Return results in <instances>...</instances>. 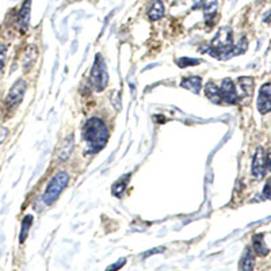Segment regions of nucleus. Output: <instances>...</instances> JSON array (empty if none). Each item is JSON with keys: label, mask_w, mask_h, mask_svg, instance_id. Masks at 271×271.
<instances>
[{"label": "nucleus", "mask_w": 271, "mask_h": 271, "mask_svg": "<svg viewBox=\"0 0 271 271\" xmlns=\"http://www.w3.org/2000/svg\"><path fill=\"white\" fill-rule=\"evenodd\" d=\"M263 22H264V23H270L271 22V11H268V13H267L266 15L263 17Z\"/></svg>", "instance_id": "nucleus-29"}, {"label": "nucleus", "mask_w": 271, "mask_h": 271, "mask_svg": "<svg viewBox=\"0 0 271 271\" xmlns=\"http://www.w3.org/2000/svg\"><path fill=\"white\" fill-rule=\"evenodd\" d=\"M267 171V161H266V152L262 146L256 148V152L254 155V160H252V175L256 179H262L264 178Z\"/></svg>", "instance_id": "nucleus-6"}, {"label": "nucleus", "mask_w": 271, "mask_h": 271, "mask_svg": "<svg viewBox=\"0 0 271 271\" xmlns=\"http://www.w3.org/2000/svg\"><path fill=\"white\" fill-rule=\"evenodd\" d=\"M239 86L241 87V90L247 96H250L254 92V79L250 76H244V78L239 79Z\"/></svg>", "instance_id": "nucleus-20"}, {"label": "nucleus", "mask_w": 271, "mask_h": 271, "mask_svg": "<svg viewBox=\"0 0 271 271\" xmlns=\"http://www.w3.org/2000/svg\"><path fill=\"white\" fill-rule=\"evenodd\" d=\"M221 95H223V99L225 103L228 104H236L239 102V95L236 92V87L235 83L231 79H224L221 83Z\"/></svg>", "instance_id": "nucleus-8"}, {"label": "nucleus", "mask_w": 271, "mask_h": 271, "mask_svg": "<svg viewBox=\"0 0 271 271\" xmlns=\"http://www.w3.org/2000/svg\"><path fill=\"white\" fill-rule=\"evenodd\" d=\"M199 63H201V60H198V59H190V57H182V59L177 60L178 67H181V68H186L190 65H198Z\"/></svg>", "instance_id": "nucleus-22"}, {"label": "nucleus", "mask_w": 271, "mask_h": 271, "mask_svg": "<svg viewBox=\"0 0 271 271\" xmlns=\"http://www.w3.org/2000/svg\"><path fill=\"white\" fill-rule=\"evenodd\" d=\"M68 182L69 175L65 171L57 172L55 177H52V179L47 183L45 193H43V202H45V205H52L60 197V194L67 187Z\"/></svg>", "instance_id": "nucleus-3"}, {"label": "nucleus", "mask_w": 271, "mask_h": 271, "mask_svg": "<svg viewBox=\"0 0 271 271\" xmlns=\"http://www.w3.org/2000/svg\"><path fill=\"white\" fill-rule=\"evenodd\" d=\"M126 263V258H121L118 259L116 263H113V264H110V266L106 268V271H118L121 268V267L124 266Z\"/></svg>", "instance_id": "nucleus-24"}, {"label": "nucleus", "mask_w": 271, "mask_h": 271, "mask_svg": "<svg viewBox=\"0 0 271 271\" xmlns=\"http://www.w3.org/2000/svg\"><path fill=\"white\" fill-rule=\"evenodd\" d=\"M130 179V174L128 175H124V177H121L118 181L113 185V195H116V197H121L124 191L126 190V186H128V182Z\"/></svg>", "instance_id": "nucleus-19"}, {"label": "nucleus", "mask_w": 271, "mask_h": 271, "mask_svg": "<svg viewBox=\"0 0 271 271\" xmlns=\"http://www.w3.org/2000/svg\"><path fill=\"white\" fill-rule=\"evenodd\" d=\"M82 138L86 142L87 153L99 152L109 140V129L99 117H91L82 129Z\"/></svg>", "instance_id": "nucleus-1"}, {"label": "nucleus", "mask_w": 271, "mask_h": 271, "mask_svg": "<svg viewBox=\"0 0 271 271\" xmlns=\"http://www.w3.org/2000/svg\"><path fill=\"white\" fill-rule=\"evenodd\" d=\"M91 86L96 92H100L106 88L109 83V73H107V67L104 63L103 57L100 53H98L95 56V61L91 68Z\"/></svg>", "instance_id": "nucleus-4"}, {"label": "nucleus", "mask_w": 271, "mask_h": 271, "mask_svg": "<svg viewBox=\"0 0 271 271\" xmlns=\"http://www.w3.org/2000/svg\"><path fill=\"white\" fill-rule=\"evenodd\" d=\"M193 2H194V9H198V7L202 6L203 0H193Z\"/></svg>", "instance_id": "nucleus-30"}, {"label": "nucleus", "mask_w": 271, "mask_h": 271, "mask_svg": "<svg viewBox=\"0 0 271 271\" xmlns=\"http://www.w3.org/2000/svg\"><path fill=\"white\" fill-rule=\"evenodd\" d=\"M263 197L267 199H271V178L266 182V185L263 187Z\"/></svg>", "instance_id": "nucleus-25"}, {"label": "nucleus", "mask_w": 271, "mask_h": 271, "mask_svg": "<svg viewBox=\"0 0 271 271\" xmlns=\"http://www.w3.org/2000/svg\"><path fill=\"white\" fill-rule=\"evenodd\" d=\"M30 10H31V0H25V3L22 6L18 17V26L22 33H25L29 29L30 25Z\"/></svg>", "instance_id": "nucleus-9"}, {"label": "nucleus", "mask_w": 271, "mask_h": 271, "mask_svg": "<svg viewBox=\"0 0 271 271\" xmlns=\"http://www.w3.org/2000/svg\"><path fill=\"white\" fill-rule=\"evenodd\" d=\"M31 225H33V215L27 214L23 217L22 220V225H21V233H19V243L23 244L26 241L27 236H29V232H30Z\"/></svg>", "instance_id": "nucleus-17"}, {"label": "nucleus", "mask_w": 271, "mask_h": 271, "mask_svg": "<svg viewBox=\"0 0 271 271\" xmlns=\"http://www.w3.org/2000/svg\"><path fill=\"white\" fill-rule=\"evenodd\" d=\"M73 144H75V138H73V134H69L68 137L64 138V141L60 144V148H59V153H57V159L60 161H65V160L69 159V156L73 151Z\"/></svg>", "instance_id": "nucleus-10"}, {"label": "nucleus", "mask_w": 271, "mask_h": 271, "mask_svg": "<svg viewBox=\"0 0 271 271\" xmlns=\"http://www.w3.org/2000/svg\"><path fill=\"white\" fill-rule=\"evenodd\" d=\"M6 59H7V46L6 45H0V75L3 73L6 65Z\"/></svg>", "instance_id": "nucleus-23"}, {"label": "nucleus", "mask_w": 271, "mask_h": 271, "mask_svg": "<svg viewBox=\"0 0 271 271\" xmlns=\"http://www.w3.org/2000/svg\"><path fill=\"white\" fill-rule=\"evenodd\" d=\"M181 86L194 94H199L201 88H202V79L199 76H189V78L182 79Z\"/></svg>", "instance_id": "nucleus-13"}, {"label": "nucleus", "mask_w": 271, "mask_h": 271, "mask_svg": "<svg viewBox=\"0 0 271 271\" xmlns=\"http://www.w3.org/2000/svg\"><path fill=\"white\" fill-rule=\"evenodd\" d=\"M266 161H267V170L271 171V149L266 153Z\"/></svg>", "instance_id": "nucleus-28"}, {"label": "nucleus", "mask_w": 271, "mask_h": 271, "mask_svg": "<svg viewBox=\"0 0 271 271\" xmlns=\"http://www.w3.org/2000/svg\"><path fill=\"white\" fill-rule=\"evenodd\" d=\"M163 251H164V247H160V248H153V250L146 251V252H144V254H142V258H149L151 255L159 254V252H163Z\"/></svg>", "instance_id": "nucleus-27"}, {"label": "nucleus", "mask_w": 271, "mask_h": 271, "mask_svg": "<svg viewBox=\"0 0 271 271\" xmlns=\"http://www.w3.org/2000/svg\"><path fill=\"white\" fill-rule=\"evenodd\" d=\"M205 95L207 96V99L214 104H221L224 102L223 95H221V90L217 87L214 82H207L205 84Z\"/></svg>", "instance_id": "nucleus-11"}, {"label": "nucleus", "mask_w": 271, "mask_h": 271, "mask_svg": "<svg viewBox=\"0 0 271 271\" xmlns=\"http://www.w3.org/2000/svg\"><path fill=\"white\" fill-rule=\"evenodd\" d=\"M240 271H252L255 267V255L252 252V248L245 247L244 252L241 255L240 263H239Z\"/></svg>", "instance_id": "nucleus-12"}, {"label": "nucleus", "mask_w": 271, "mask_h": 271, "mask_svg": "<svg viewBox=\"0 0 271 271\" xmlns=\"http://www.w3.org/2000/svg\"><path fill=\"white\" fill-rule=\"evenodd\" d=\"M233 49V33L231 27H221L214 38L211 39L210 46V56L215 59H229L231 52Z\"/></svg>", "instance_id": "nucleus-2"}, {"label": "nucleus", "mask_w": 271, "mask_h": 271, "mask_svg": "<svg viewBox=\"0 0 271 271\" xmlns=\"http://www.w3.org/2000/svg\"><path fill=\"white\" fill-rule=\"evenodd\" d=\"M35 59H37V47L29 46L27 47L25 57H23V71L27 72L31 68V65L34 64Z\"/></svg>", "instance_id": "nucleus-18"}, {"label": "nucleus", "mask_w": 271, "mask_h": 271, "mask_svg": "<svg viewBox=\"0 0 271 271\" xmlns=\"http://www.w3.org/2000/svg\"><path fill=\"white\" fill-rule=\"evenodd\" d=\"M27 84L23 79H19L17 82L14 83V86L10 88L9 94H7V98H6V106L7 109H15L18 107L21 102L23 100V96H25V92H26Z\"/></svg>", "instance_id": "nucleus-5"}, {"label": "nucleus", "mask_w": 271, "mask_h": 271, "mask_svg": "<svg viewBox=\"0 0 271 271\" xmlns=\"http://www.w3.org/2000/svg\"><path fill=\"white\" fill-rule=\"evenodd\" d=\"M247 47H248V41H247L245 37H243V38L237 42L236 46H233L232 52H231V57L243 55V53H245V50H247Z\"/></svg>", "instance_id": "nucleus-21"}, {"label": "nucleus", "mask_w": 271, "mask_h": 271, "mask_svg": "<svg viewBox=\"0 0 271 271\" xmlns=\"http://www.w3.org/2000/svg\"><path fill=\"white\" fill-rule=\"evenodd\" d=\"M164 17V5L161 0H155L148 10V18L151 21H159Z\"/></svg>", "instance_id": "nucleus-15"}, {"label": "nucleus", "mask_w": 271, "mask_h": 271, "mask_svg": "<svg viewBox=\"0 0 271 271\" xmlns=\"http://www.w3.org/2000/svg\"><path fill=\"white\" fill-rule=\"evenodd\" d=\"M9 136V129L6 126H0V144L6 141V138Z\"/></svg>", "instance_id": "nucleus-26"}, {"label": "nucleus", "mask_w": 271, "mask_h": 271, "mask_svg": "<svg viewBox=\"0 0 271 271\" xmlns=\"http://www.w3.org/2000/svg\"><path fill=\"white\" fill-rule=\"evenodd\" d=\"M256 104L260 114H267L271 112V83H266L260 87Z\"/></svg>", "instance_id": "nucleus-7"}, {"label": "nucleus", "mask_w": 271, "mask_h": 271, "mask_svg": "<svg viewBox=\"0 0 271 271\" xmlns=\"http://www.w3.org/2000/svg\"><path fill=\"white\" fill-rule=\"evenodd\" d=\"M201 7L203 9V14H205V21L206 23H210L217 13V0H203Z\"/></svg>", "instance_id": "nucleus-16"}, {"label": "nucleus", "mask_w": 271, "mask_h": 271, "mask_svg": "<svg viewBox=\"0 0 271 271\" xmlns=\"http://www.w3.org/2000/svg\"><path fill=\"white\" fill-rule=\"evenodd\" d=\"M252 250L259 256H267L268 252H270V248L264 243V236H263L262 233H256L252 237Z\"/></svg>", "instance_id": "nucleus-14"}]
</instances>
